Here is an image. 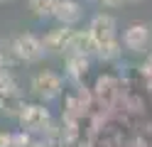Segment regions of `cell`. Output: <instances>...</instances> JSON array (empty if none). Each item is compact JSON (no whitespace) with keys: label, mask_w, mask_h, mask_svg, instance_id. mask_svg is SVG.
Segmentation results:
<instances>
[{"label":"cell","mask_w":152,"mask_h":147,"mask_svg":"<svg viewBox=\"0 0 152 147\" xmlns=\"http://www.w3.org/2000/svg\"><path fill=\"white\" fill-rule=\"evenodd\" d=\"M113 93H115V81H113V76H101L98 81H96V96L101 98H106V103L113 98Z\"/></svg>","instance_id":"obj_12"},{"label":"cell","mask_w":152,"mask_h":147,"mask_svg":"<svg viewBox=\"0 0 152 147\" xmlns=\"http://www.w3.org/2000/svg\"><path fill=\"white\" fill-rule=\"evenodd\" d=\"M71 34V27H61V25H56L54 29H49V32L44 34L42 39V47H44V52L47 54H61L64 52V44H66V39H69Z\"/></svg>","instance_id":"obj_8"},{"label":"cell","mask_w":152,"mask_h":147,"mask_svg":"<svg viewBox=\"0 0 152 147\" xmlns=\"http://www.w3.org/2000/svg\"><path fill=\"white\" fill-rule=\"evenodd\" d=\"M115 27H118V22H115V17H113V15L98 12V15H93V20H91V25H88L86 32L91 34L93 44L101 47V44H108V42H115V39H118Z\"/></svg>","instance_id":"obj_4"},{"label":"cell","mask_w":152,"mask_h":147,"mask_svg":"<svg viewBox=\"0 0 152 147\" xmlns=\"http://www.w3.org/2000/svg\"><path fill=\"white\" fill-rule=\"evenodd\" d=\"M145 69H147V74H150V76H152V54H150V56H147V64H145Z\"/></svg>","instance_id":"obj_16"},{"label":"cell","mask_w":152,"mask_h":147,"mask_svg":"<svg viewBox=\"0 0 152 147\" xmlns=\"http://www.w3.org/2000/svg\"><path fill=\"white\" fill-rule=\"evenodd\" d=\"M54 3H59V0H54Z\"/></svg>","instance_id":"obj_18"},{"label":"cell","mask_w":152,"mask_h":147,"mask_svg":"<svg viewBox=\"0 0 152 147\" xmlns=\"http://www.w3.org/2000/svg\"><path fill=\"white\" fill-rule=\"evenodd\" d=\"M123 3H137V0H123Z\"/></svg>","instance_id":"obj_17"},{"label":"cell","mask_w":152,"mask_h":147,"mask_svg":"<svg viewBox=\"0 0 152 147\" xmlns=\"http://www.w3.org/2000/svg\"><path fill=\"white\" fill-rule=\"evenodd\" d=\"M64 64H66V76L74 78V81H81V78L88 74V69H91V56H83V54H69Z\"/></svg>","instance_id":"obj_9"},{"label":"cell","mask_w":152,"mask_h":147,"mask_svg":"<svg viewBox=\"0 0 152 147\" xmlns=\"http://www.w3.org/2000/svg\"><path fill=\"white\" fill-rule=\"evenodd\" d=\"M20 91H17V81L15 76L7 71V69H3L0 71V98H10V96H17Z\"/></svg>","instance_id":"obj_11"},{"label":"cell","mask_w":152,"mask_h":147,"mask_svg":"<svg viewBox=\"0 0 152 147\" xmlns=\"http://www.w3.org/2000/svg\"><path fill=\"white\" fill-rule=\"evenodd\" d=\"M52 17H54L61 27H74V25H79V22H81V17H83V7H81L79 0H59V3L54 5Z\"/></svg>","instance_id":"obj_6"},{"label":"cell","mask_w":152,"mask_h":147,"mask_svg":"<svg viewBox=\"0 0 152 147\" xmlns=\"http://www.w3.org/2000/svg\"><path fill=\"white\" fill-rule=\"evenodd\" d=\"M98 3H101L103 7H110V10H113V7H120L123 0H98Z\"/></svg>","instance_id":"obj_14"},{"label":"cell","mask_w":152,"mask_h":147,"mask_svg":"<svg viewBox=\"0 0 152 147\" xmlns=\"http://www.w3.org/2000/svg\"><path fill=\"white\" fill-rule=\"evenodd\" d=\"M0 147H12V142H10V132H0Z\"/></svg>","instance_id":"obj_15"},{"label":"cell","mask_w":152,"mask_h":147,"mask_svg":"<svg viewBox=\"0 0 152 147\" xmlns=\"http://www.w3.org/2000/svg\"><path fill=\"white\" fill-rule=\"evenodd\" d=\"M86 3H88V0H86Z\"/></svg>","instance_id":"obj_19"},{"label":"cell","mask_w":152,"mask_h":147,"mask_svg":"<svg viewBox=\"0 0 152 147\" xmlns=\"http://www.w3.org/2000/svg\"><path fill=\"white\" fill-rule=\"evenodd\" d=\"M54 0H30V10L37 17H52L54 12Z\"/></svg>","instance_id":"obj_13"},{"label":"cell","mask_w":152,"mask_h":147,"mask_svg":"<svg viewBox=\"0 0 152 147\" xmlns=\"http://www.w3.org/2000/svg\"><path fill=\"white\" fill-rule=\"evenodd\" d=\"M61 54L64 56H69V54L93 56L96 54V44H93V39H91V34L86 32V29H71V34H69V39H66Z\"/></svg>","instance_id":"obj_7"},{"label":"cell","mask_w":152,"mask_h":147,"mask_svg":"<svg viewBox=\"0 0 152 147\" xmlns=\"http://www.w3.org/2000/svg\"><path fill=\"white\" fill-rule=\"evenodd\" d=\"M10 47H12V54L17 61H25V64H37L44 59V47H42V39L34 37V34H17L15 39H10Z\"/></svg>","instance_id":"obj_1"},{"label":"cell","mask_w":152,"mask_h":147,"mask_svg":"<svg viewBox=\"0 0 152 147\" xmlns=\"http://www.w3.org/2000/svg\"><path fill=\"white\" fill-rule=\"evenodd\" d=\"M61 86H64L61 76L56 71H49V69L34 74L32 76V83H30L32 93L39 98V101H54V98H59L61 96Z\"/></svg>","instance_id":"obj_2"},{"label":"cell","mask_w":152,"mask_h":147,"mask_svg":"<svg viewBox=\"0 0 152 147\" xmlns=\"http://www.w3.org/2000/svg\"><path fill=\"white\" fill-rule=\"evenodd\" d=\"M150 39H152V29H150V25H145V22H132L125 32H123V42H120V47H125L128 52H132V54H142L147 49V44H150Z\"/></svg>","instance_id":"obj_5"},{"label":"cell","mask_w":152,"mask_h":147,"mask_svg":"<svg viewBox=\"0 0 152 147\" xmlns=\"http://www.w3.org/2000/svg\"><path fill=\"white\" fill-rule=\"evenodd\" d=\"M17 120H20V125H22L25 132H39L42 135V130L52 123V115L39 103H30V105L25 103L20 108V113H17Z\"/></svg>","instance_id":"obj_3"},{"label":"cell","mask_w":152,"mask_h":147,"mask_svg":"<svg viewBox=\"0 0 152 147\" xmlns=\"http://www.w3.org/2000/svg\"><path fill=\"white\" fill-rule=\"evenodd\" d=\"M93 56H96V59H101V61H106V64L118 61V59L123 56V47H120V42L115 39V42H108V44L96 47V54H93Z\"/></svg>","instance_id":"obj_10"}]
</instances>
